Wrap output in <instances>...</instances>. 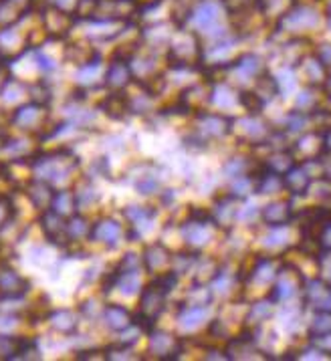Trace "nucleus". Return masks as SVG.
<instances>
[{"label": "nucleus", "instance_id": "1", "mask_svg": "<svg viewBox=\"0 0 331 361\" xmlns=\"http://www.w3.org/2000/svg\"><path fill=\"white\" fill-rule=\"evenodd\" d=\"M47 105H41V103H23L18 105L13 116H11V126H15L20 131H27V133H37L44 128L47 123Z\"/></svg>", "mask_w": 331, "mask_h": 361}, {"label": "nucleus", "instance_id": "2", "mask_svg": "<svg viewBox=\"0 0 331 361\" xmlns=\"http://www.w3.org/2000/svg\"><path fill=\"white\" fill-rule=\"evenodd\" d=\"M321 20V13L311 8V6H303V4H295L287 15L279 20V27L285 29L291 35H297L303 30L315 29Z\"/></svg>", "mask_w": 331, "mask_h": 361}, {"label": "nucleus", "instance_id": "3", "mask_svg": "<svg viewBox=\"0 0 331 361\" xmlns=\"http://www.w3.org/2000/svg\"><path fill=\"white\" fill-rule=\"evenodd\" d=\"M29 289V279H25L4 262L0 264V299H23Z\"/></svg>", "mask_w": 331, "mask_h": 361}, {"label": "nucleus", "instance_id": "4", "mask_svg": "<svg viewBox=\"0 0 331 361\" xmlns=\"http://www.w3.org/2000/svg\"><path fill=\"white\" fill-rule=\"evenodd\" d=\"M124 236H126L124 226L114 218H100L95 224H91V232H89V240L100 243L107 248H116L124 240Z\"/></svg>", "mask_w": 331, "mask_h": 361}, {"label": "nucleus", "instance_id": "5", "mask_svg": "<svg viewBox=\"0 0 331 361\" xmlns=\"http://www.w3.org/2000/svg\"><path fill=\"white\" fill-rule=\"evenodd\" d=\"M196 131L200 133L204 140H218L224 137L229 131H232V121L222 114H212V111H202L196 116Z\"/></svg>", "mask_w": 331, "mask_h": 361}, {"label": "nucleus", "instance_id": "6", "mask_svg": "<svg viewBox=\"0 0 331 361\" xmlns=\"http://www.w3.org/2000/svg\"><path fill=\"white\" fill-rule=\"evenodd\" d=\"M131 81H133V73H131L130 59H114L105 67L103 85L109 87L112 91H126V87L131 85Z\"/></svg>", "mask_w": 331, "mask_h": 361}, {"label": "nucleus", "instance_id": "7", "mask_svg": "<svg viewBox=\"0 0 331 361\" xmlns=\"http://www.w3.org/2000/svg\"><path fill=\"white\" fill-rule=\"evenodd\" d=\"M150 351L158 360H174L182 353V339L166 331H150Z\"/></svg>", "mask_w": 331, "mask_h": 361}, {"label": "nucleus", "instance_id": "8", "mask_svg": "<svg viewBox=\"0 0 331 361\" xmlns=\"http://www.w3.org/2000/svg\"><path fill=\"white\" fill-rule=\"evenodd\" d=\"M144 269L150 275H166L164 269H170L172 264V252L166 248L164 243H154V245L145 246L144 255Z\"/></svg>", "mask_w": 331, "mask_h": 361}, {"label": "nucleus", "instance_id": "9", "mask_svg": "<svg viewBox=\"0 0 331 361\" xmlns=\"http://www.w3.org/2000/svg\"><path fill=\"white\" fill-rule=\"evenodd\" d=\"M101 319H103V325L109 329V331H124L128 329L131 323H133V313L130 309H126L124 305L109 303L103 307V313H101Z\"/></svg>", "mask_w": 331, "mask_h": 361}, {"label": "nucleus", "instance_id": "10", "mask_svg": "<svg viewBox=\"0 0 331 361\" xmlns=\"http://www.w3.org/2000/svg\"><path fill=\"white\" fill-rule=\"evenodd\" d=\"M236 200H239V198H234L232 194H227V196H222V198L216 200L215 210L210 212L216 226L227 228V231L231 228L232 222L239 218V208H234V202H236Z\"/></svg>", "mask_w": 331, "mask_h": 361}, {"label": "nucleus", "instance_id": "11", "mask_svg": "<svg viewBox=\"0 0 331 361\" xmlns=\"http://www.w3.org/2000/svg\"><path fill=\"white\" fill-rule=\"evenodd\" d=\"M27 196H29L30 204L37 208V210H49L51 204H53V196H55V190L51 184H47L43 180H30L29 186H27Z\"/></svg>", "mask_w": 331, "mask_h": 361}, {"label": "nucleus", "instance_id": "12", "mask_svg": "<svg viewBox=\"0 0 331 361\" xmlns=\"http://www.w3.org/2000/svg\"><path fill=\"white\" fill-rule=\"evenodd\" d=\"M47 319H49L53 331H57L59 335H65V337H73L77 327H79V317H77V313H73L71 309H55L49 313Z\"/></svg>", "mask_w": 331, "mask_h": 361}, {"label": "nucleus", "instance_id": "13", "mask_svg": "<svg viewBox=\"0 0 331 361\" xmlns=\"http://www.w3.org/2000/svg\"><path fill=\"white\" fill-rule=\"evenodd\" d=\"M51 210H55L61 216L69 218L73 214H77L79 206H77V198H75V192L67 188L55 190V196H53V204H51Z\"/></svg>", "mask_w": 331, "mask_h": 361}, {"label": "nucleus", "instance_id": "14", "mask_svg": "<svg viewBox=\"0 0 331 361\" xmlns=\"http://www.w3.org/2000/svg\"><path fill=\"white\" fill-rule=\"evenodd\" d=\"M89 232H91V224L79 212L67 218V238H69V245H77V243L87 240Z\"/></svg>", "mask_w": 331, "mask_h": 361}, {"label": "nucleus", "instance_id": "15", "mask_svg": "<svg viewBox=\"0 0 331 361\" xmlns=\"http://www.w3.org/2000/svg\"><path fill=\"white\" fill-rule=\"evenodd\" d=\"M263 218L269 226L279 228L287 222L289 218V206L287 204H269L265 210H263Z\"/></svg>", "mask_w": 331, "mask_h": 361}, {"label": "nucleus", "instance_id": "16", "mask_svg": "<svg viewBox=\"0 0 331 361\" xmlns=\"http://www.w3.org/2000/svg\"><path fill=\"white\" fill-rule=\"evenodd\" d=\"M239 102L236 93L232 91L229 85H212V91H210V103H215L218 107H224L229 109L234 103Z\"/></svg>", "mask_w": 331, "mask_h": 361}, {"label": "nucleus", "instance_id": "17", "mask_svg": "<svg viewBox=\"0 0 331 361\" xmlns=\"http://www.w3.org/2000/svg\"><path fill=\"white\" fill-rule=\"evenodd\" d=\"M73 192H75V198H77V206H79V208H83V206H91V204L100 200L97 190L93 188V184H91L89 180H83L79 186H75Z\"/></svg>", "mask_w": 331, "mask_h": 361}, {"label": "nucleus", "instance_id": "18", "mask_svg": "<svg viewBox=\"0 0 331 361\" xmlns=\"http://www.w3.org/2000/svg\"><path fill=\"white\" fill-rule=\"evenodd\" d=\"M136 190H138V194H142V196H152V194H156L160 190V180L154 173H144V176L138 178Z\"/></svg>", "mask_w": 331, "mask_h": 361}, {"label": "nucleus", "instance_id": "19", "mask_svg": "<svg viewBox=\"0 0 331 361\" xmlns=\"http://www.w3.org/2000/svg\"><path fill=\"white\" fill-rule=\"evenodd\" d=\"M15 214L16 210L15 206H13V202H11V198L0 196V232L15 222Z\"/></svg>", "mask_w": 331, "mask_h": 361}, {"label": "nucleus", "instance_id": "20", "mask_svg": "<svg viewBox=\"0 0 331 361\" xmlns=\"http://www.w3.org/2000/svg\"><path fill=\"white\" fill-rule=\"evenodd\" d=\"M285 186H289V188L297 194L299 190H305L309 186V176L303 172V170H291L287 180H285Z\"/></svg>", "mask_w": 331, "mask_h": 361}, {"label": "nucleus", "instance_id": "21", "mask_svg": "<svg viewBox=\"0 0 331 361\" xmlns=\"http://www.w3.org/2000/svg\"><path fill=\"white\" fill-rule=\"evenodd\" d=\"M317 59L323 63V65H331V44H321L317 49Z\"/></svg>", "mask_w": 331, "mask_h": 361}, {"label": "nucleus", "instance_id": "22", "mask_svg": "<svg viewBox=\"0 0 331 361\" xmlns=\"http://www.w3.org/2000/svg\"><path fill=\"white\" fill-rule=\"evenodd\" d=\"M8 2H13V4H16V6H27V4H30L32 0H8Z\"/></svg>", "mask_w": 331, "mask_h": 361}, {"label": "nucleus", "instance_id": "23", "mask_svg": "<svg viewBox=\"0 0 331 361\" xmlns=\"http://www.w3.org/2000/svg\"><path fill=\"white\" fill-rule=\"evenodd\" d=\"M4 67H6V57H4V53L0 51V71H2Z\"/></svg>", "mask_w": 331, "mask_h": 361}]
</instances>
